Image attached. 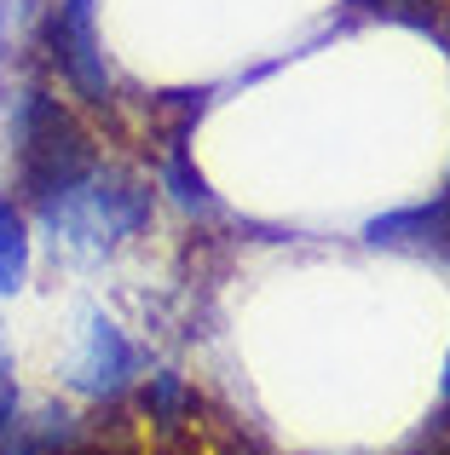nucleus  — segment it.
<instances>
[{
	"label": "nucleus",
	"mask_w": 450,
	"mask_h": 455,
	"mask_svg": "<svg viewBox=\"0 0 450 455\" xmlns=\"http://www.w3.org/2000/svg\"><path fill=\"white\" fill-rule=\"evenodd\" d=\"M12 173H18L23 202H35V208H52L92 173L87 133L46 92H23L12 110Z\"/></svg>",
	"instance_id": "nucleus-1"
},
{
	"label": "nucleus",
	"mask_w": 450,
	"mask_h": 455,
	"mask_svg": "<svg viewBox=\"0 0 450 455\" xmlns=\"http://www.w3.org/2000/svg\"><path fill=\"white\" fill-rule=\"evenodd\" d=\"M58 231L69 236L76 248H110L122 236H133L139 225L150 220V190L139 179H122V173H99L92 167L69 196H58L52 208H41Z\"/></svg>",
	"instance_id": "nucleus-2"
},
{
	"label": "nucleus",
	"mask_w": 450,
	"mask_h": 455,
	"mask_svg": "<svg viewBox=\"0 0 450 455\" xmlns=\"http://www.w3.org/2000/svg\"><path fill=\"white\" fill-rule=\"evenodd\" d=\"M133 375V352H127L122 329L116 323H87V340H81V357H76V387L92 392V398H110V392L127 387Z\"/></svg>",
	"instance_id": "nucleus-3"
},
{
	"label": "nucleus",
	"mask_w": 450,
	"mask_h": 455,
	"mask_svg": "<svg viewBox=\"0 0 450 455\" xmlns=\"http://www.w3.org/2000/svg\"><path fill=\"white\" fill-rule=\"evenodd\" d=\"M370 243L428 248V254L450 259V196H433V202H416V208H398V213H387V220H375Z\"/></svg>",
	"instance_id": "nucleus-4"
},
{
	"label": "nucleus",
	"mask_w": 450,
	"mask_h": 455,
	"mask_svg": "<svg viewBox=\"0 0 450 455\" xmlns=\"http://www.w3.org/2000/svg\"><path fill=\"white\" fill-rule=\"evenodd\" d=\"M23 271H29V231H23V208L0 190V294L23 289Z\"/></svg>",
	"instance_id": "nucleus-5"
},
{
	"label": "nucleus",
	"mask_w": 450,
	"mask_h": 455,
	"mask_svg": "<svg viewBox=\"0 0 450 455\" xmlns=\"http://www.w3.org/2000/svg\"><path fill=\"white\" fill-rule=\"evenodd\" d=\"M18 421V380H12V352H6V334H0V433Z\"/></svg>",
	"instance_id": "nucleus-6"
},
{
	"label": "nucleus",
	"mask_w": 450,
	"mask_h": 455,
	"mask_svg": "<svg viewBox=\"0 0 450 455\" xmlns=\"http://www.w3.org/2000/svg\"><path fill=\"white\" fill-rule=\"evenodd\" d=\"M87 6H92V0H58V12H69V18H92Z\"/></svg>",
	"instance_id": "nucleus-7"
},
{
	"label": "nucleus",
	"mask_w": 450,
	"mask_h": 455,
	"mask_svg": "<svg viewBox=\"0 0 450 455\" xmlns=\"http://www.w3.org/2000/svg\"><path fill=\"white\" fill-rule=\"evenodd\" d=\"M445 415H450V363H445Z\"/></svg>",
	"instance_id": "nucleus-8"
}]
</instances>
